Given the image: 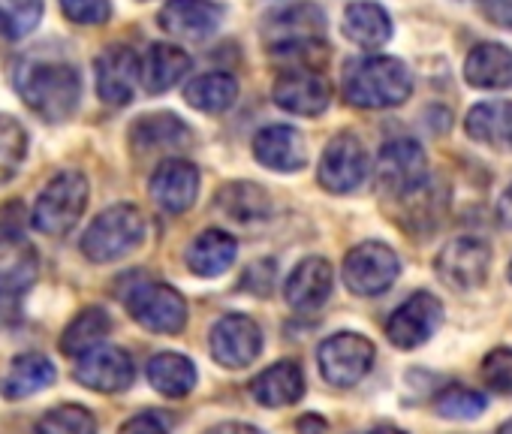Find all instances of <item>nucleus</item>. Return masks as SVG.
Listing matches in <instances>:
<instances>
[{"label":"nucleus","instance_id":"obj_1","mask_svg":"<svg viewBox=\"0 0 512 434\" xmlns=\"http://www.w3.org/2000/svg\"><path fill=\"white\" fill-rule=\"evenodd\" d=\"M13 85L25 106L49 124L73 118L82 100V73L61 55H25L13 70Z\"/></svg>","mask_w":512,"mask_h":434},{"label":"nucleus","instance_id":"obj_2","mask_svg":"<svg viewBox=\"0 0 512 434\" xmlns=\"http://www.w3.org/2000/svg\"><path fill=\"white\" fill-rule=\"evenodd\" d=\"M341 91L356 109H395L413 94V73L389 55L356 58L344 67Z\"/></svg>","mask_w":512,"mask_h":434},{"label":"nucleus","instance_id":"obj_3","mask_svg":"<svg viewBox=\"0 0 512 434\" xmlns=\"http://www.w3.org/2000/svg\"><path fill=\"white\" fill-rule=\"evenodd\" d=\"M145 239V217L136 205L118 202L100 211L82 236V254L91 263H115L133 254Z\"/></svg>","mask_w":512,"mask_h":434},{"label":"nucleus","instance_id":"obj_4","mask_svg":"<svg viewBox=\"0 0 512 434\" xmlns=\"http://www.w3.org/2000/svg\"><path fill=\"white\" fill-rule=\"evenodd\" d=\"M326 13L311 0L278 7L263 22V46L272 55H305L326 49Z\"/></svg>","mask_w":512,"mask_h":434},{"label":"nucleus","instance_id":"obj_5","mask_svg":"<svg viewBox=\"0 0 512 434\" xmlns=\"http://www.w3.org/2000/svg\"><path fill=\"white\" fill-rule=\"evenodd\" d=\"M88 199H91L88 178L79 169H64L37 196L34 211H31V224L43 236H55V239L67 236L82 221Z\"/></svg>","mask_w":512,"mask_h":434},{"label":"nucleus","instance_id":"obj_6","mask_svg":"<svg viewBox=\"0 0 512 434\" xmlns=\"http://www.w3.org/2000/svg\"><path fill=\"white\" fill-rule=\"evenodd\" d=\"M374 175L380 193L407 199L428 184V154L413 139H392L380 148Z\"/></svg>","mask_w":512,"mask_h":434},{"label":"nucleus","instance_id":"obj_7","mask_svg":"<svg viewBox=\"0 0 512 434\" xmlns=\"http://www.w3.org/2000/svg\"><path fill=\"white\" fill-rule=\"evenodd\" d=\"M341 275H344V284H347L350 293H356V296H380L398 281L401 260L383 242H362L344 257Z\"/></svg>","mask_w":512,"mask_h":434},{"label":"nucleus","instance_id":"obj_8","mask_svg":"<svg viewBox=\"0 0 512 434\" xmlns=\"http://www.w3.org/2000/svg\"><path fill=\"white\" fill-rule=\"evenodd\" d=\"M130 317L157 335H178L187 326V302L169 284H142L127 296Z\"/></svg>","mask_w":512,"mask_h":434},{"label":"nucleus","instance_id":"obj_9","mask_svg":"<svg viewBox=\"0 0 512 434\" xmlns=\"http://www.w3.org/2000/svg\"><path fill=\"white\" fill-rule=\"evenodd\" d=\"M374 344L359 332H338L326 338L317 350L320 374L332 386H356L374 365Z\"/></svg>","mask_w":512,"mask_h":434},{"label":"nucleus","instance_id":"obj_10","mask_svg":"<svg viewBox=\"0 0 512 434\" xmlns=\"http://www.w3.org/2000/svg\"><path fill=\"white\" fill-rule=\"evenodd\" d=\"M488 266H491V248L473 236H461V239L443 245L434 260L437 278L446 287L461 290V293L479 290L488 278Z\"/></svg>","mask_w":512,"mask_h":434},{"label":"nucleus","instance_id":"obj_11","mask_svg":"<svg viewBox=\"0 0 512 434\" xmlns=\"http://www.w3.org/2000/svg\"><path fill=\"white\" fill-rule=\"evenodd\" d=\"M368 175V151L353 133L335 136L317 166V181L329 193H353Z\"/></svg>","mask_w":512,"mask_h":434},{"label":"nucleus","instance_id":"obj_12","mask_svg":"<svg viewBox=\"0 0 512 434\" xmlns=\"http://www.w3.org/2000/svg\"><path fill=\"white\" fill-rule=\"evenodd\" d=\"M208 347L223 368H244L263 353V329L244 314H226L211 326Z\"/></svg>","mask_w":512,"mask_h":434},{"label":"nucleus","instance_id":"obj_13","mask_svg":"<svg viewBox=\"0 0 512 434\" xmlns=\"http://www.w3.org/2000/svg\"><path fill=\"white\" fill-rule=\"evenodd\" d=\"M443 323V305L431 293H413L386 323V335L398 350L422 347Z\"/></svg>","mask_w":512,"mask_h":434},{"label":"nucleus","instance_id":"obj_14","mask_svg":"<svg viewBox=\"0 0 512 434\" xmlns=\"http://www.w3.org/2000/svg\"><path fill=\"white\" fill-rule=\"evenodd\" d=\"M272 100L278 109L302 118H317L332 103V85L317 70H287L275 79Z\"/></svg>","mask_w":512,"mask_h":434},{"label":"nucleus","instance_id":"obj_15","mask_svg":"<svg viewBox=\"0 0 512 434\" xmlns=\"http://www.w3.org/2000/svg\"><path fill=\"white\" fill-rule=\"evenodd\" d=\"M193 130L172 112H154L145 118H136L130 127V148L139 157H157L163 154L166 160L178 151L193 148Z\"/></svg>","mask_w":512,"mask_h":434},{"label":"nucleus","instance_id":"obj_16","mask_svg":"<svg viewBox=\"0 0 512 434\" xmlns=\"http://www.w3.org/2000/svg\"><path fill=\"white\" fill-rule=\"evenodd\" d=\"M73 377L82 386L94 389V392H121V389H127L133 383L136 365H133V359H130V353L124 347L100 344L97 350L76 359Z\"/></svg>","mask_w":512,"mask_h":434},{"label":"nucleus","instance_id":"obj_17","mask_svg":"<svg viewBox=\"0 0 512 434\" xmlns=\"http://www.w3.org/2000/svg\"><path fill=\"white\" fill-rule=\"evenodd\" d=\"M151 199L166 211V214H184L199 193V169L190 160L169 157L163 160L148 181Z\"/></svg>","mask_w":512,"mask_h":434},{"label":"nucleus","instance_id":"obj_18","mask_svg":"<svg viewBox=\"0 0 512 434\" xmlns=\"http://www.w3.org/2000/svg\"><path fill=\"white\" fill-rule=\"evenodd\" d=\"M160 28L169 37L178 40H208L211 34L220 31L223 22V7L211 4V0H169L157 16Z\"/></svg>","mask_w":512,"mask_h":434},{"label":"nucleus","instance_id":"obj_19","mask_svg":"<svg viewBox=\"0 0 512 434\" xmlns=\"http://www.w3.org/2000/svg\"><path fill=\"white\" fill-rule=\"evenodd\" d=\"M97 94L109 106H127L139 82V55L130 46H109L97 61Z\"/></svg>","mask_w":512,"mask_h":434},{"label":"nucleus","instance_id":"obj_20","mask_svg":"<svg viewBox=\"0 0 512 434\" xmlns=\"http://www.w3.org/2000/svg\"><path fill=\"white\" fill-rule=\"evenodd\" d=\"M253 157L275 172H299L308 163V145L296 127L272 124L253 136Z\"/></svg>","mask_w":512,"mask_h":434},{"label":"nucleus","instance_id":"obj_21","mask_svg":"<svg viewBox=\"0 0 512 434\" xmlns=\"http://www.w3.org/2000/svg\"><path fill=\"white\" fill-rule=\"evenodd\" d=\"M332 287H335V269L326 257H308L302 260L293 275L287 278V305L293 311H302V314H311L317 308L326 305V299L332 296Z\"/></svg>","mask_w":512,"mask_h":434},{"label":"nucleus","instance_id":"obj_22","mask_svg":"<svg viewBox=\"0 0 512 434\" xmlns=\"http://www.w3.org/2000/svg\"><path fill=\"white\" fill-rule=\"evenodd\" d=\"M250 395L263 407H290L305 395V371L293 359H281L250 380Z\"/></svg>","mask_w":512,"mask_h":434},{"label":"nucleus","instance_id":"obj_23","mask_svg":"<svg viewBox=\"0 0 512 434\" xmlns=\"http://www.w3.org/2000/svg\"><path fill=\"white\" fill-rule=\"evenodd\" d=\"M464 130L491 151H512V100H485L467 112Z\"/></svg>","mask_w":512,"mask_h":434},{"label":"nucleus","instance_id":"obj_24","mask_svg":"<svg viewBox=\"0 0 512 434\" xmlns=\"http://www.w3.org/2000/svg\"><path fill=\"white\" fill-rule=\"evenodd\" d=\"M464 79L479 91L512 88V49L500 43H479L464 58Z\"/></svg>","mask_w":512,"mask_h":434},{"label":"nucleus","instance_id":"obj_25","mask_svg":"<svg viewBox=\"0 0 512 434\" xmlns=\"http://www.w3.org/2000/svg\"><path fill=\"white\" fill-rule=\"evenodd\" d=\"M214 208L232 224H260V221H269L272 199L253 181H229L217 190Z\"/></svg>","mask_w":512,"mask_h":434},{"label":"nucleus","instance_id":"obj_26","mask_svg":"<svg viewBox=\"0 0 512 434\" xmlns=\"http://www.w3.org/2000/svg\"><path fill=\"white\" fill-rule=\"evenodd\" d=\"M341 31L359 49H383L392 40V16L374 0H356L344 10Z\"/></svg>","mask_w":512,"mask_h":434},{"label":"nucleus","instance_id":"obj_27","mask_svg":"<svg viewBox=\"0 0 512 434\" xmlns=\"http://www.w3.org/2000/svg\"><path fill=\"white\" fill-rule=\"evenodd\" d=\"M190 55L169 43H154L148 55L139 61V82L148 94H163L175 88L184 73H190Z\"/></svg>","mask_w":512,"mask_h":434},{"label":"nucleus","instance_id":"obj_28","mask_svg":"<svg viewBox=\"0 0 512 434\" xmlns=\"http://www.w3.org/2000/svg\"><path fill=\"white\" fill-rule=\"evenodd\" d=\"M55 383V365L43 353H22L10 362L7 374L0 377V395L10 401H22L28 395L43 392Z\"/></svg>","mask_w":512,"mask_h":434},{"label":"nucleus","instance_id":"obj_29","mask_svg":"<svg viewBox=\"0 0 512 434\" xmlns=\"http://www.w3.org/2000/svg\"><path fill=\"white\" fill-rule=\"evenodd\" d=\"M235 257H238V242L229 233H223V230H205V233H199L187 245V251H184V260H187L190 272L199 275V278H217V275H223L235 263Z\"/></svg>","mask_w":512,"mask_h":434},{"label":"nucleus","instance_id":"obj_30","mask_svg":"<svg viewBox=\"0 0 512 434\" xmlns=\"http://www.w3.org/2000/svg\"><path fill=\"white\" fill-rule=\"evenodd\" d=\"M145 374L148 383L166 398H184L196 386V365L184 353H172V350L151 356Z\"/></svg>","mask_w":512,"mask_h":434},{"label":"nucleus","instance_id":"obj_31","mask_svg":"<svg viewBox=\"0 0 512 434\" xmlns=\"http://www.w3.org/2000/svg\"><path fill=\"white\" fill-rule=\"evenodd\" d=\"M37 278L34 251L10 263V269L0 272V329H10L22 320V299Z\"/></svg>","mask_w":512,"mask_h":434},{"label":"nucleus","instance_id":"obj_32","mask_svg":"<svg viewBox=\"0 0 512 434\" xmlns=\"http://www.w3.org/2000/svg\"><path fill=\"white\" fill-rule=\"evenodd\" d=\"M109 332H112L109 314L103 308H85L64 329V335H61V353L70 356V359H82L85 353L97 350L106 341Z\"/></svg>","mask_w":512,"mask_h":434},{"label":"nucleus","instance_id":"obj_33","mask_svg":"<svg viewBox=\"0 0 512 434\" xmlns=\"http://www.w3.org/2000/svg\"><path fill=\"white\" fill-rule=\"evenodd\" d=\"M184 100L205 115H220L238 100V82L229 73H202L184 88Z\"/></svg>","mask_w":512,"mask_h":434},{"label":"nucleus","instance_id":"obj_34","mask_svg":"<svg viewBox=\"0 0 512 434\" xmlns=\"http://www.w3.org/2000/svg\"><path fill=\"white\" fill-rule=\"evenodd\" d=\"M34 434H97V419L82 404H61L37 419Z\"/></svg>","mask_w":512,"mask_h":434},{"label":"nucleus","instance_id":"obj_35","mask_svg":"<svg viewBox=\"0 0 512 434\" xmlns=\"http://www.w3.org/2000/svg\"><path fill=\"white\" fill-rule=\"evenodd\" d=\"M43 0H0V34L7 40H25L43 19Z\"/></svg>","mask_w":512,"mask_h":434},{"label":"nucleus","instance_id":"obj_36","mask_svg":"<svg viewBox=\"0 0 512 434\" xmlns=\"http://www.w3.org/2000/svg\"><path fill=\"white\" fill-rule=\"evenodd\" d=\"M25 157H28L25 127L10 115H0V184H7L19 172Z\"/></svg>","mask_w":512,"mask_h":434},{"label":"nucleus","instance_id":"obj_37","mask_svg":"<svg viewBox=\"0 0 512 434\" xmlns=\"http://www.w3.org/2000/svg\"><path fill=\"white\" fill-rule=\"evenodd\" d=\"M488 407V398L479 389L470 386H446L437 398H434V410L443 419H476L482 410Z\"/></svg>","mask_w":512,"mask_h":434},{"label":"nucleus","instance_id":"obj_38","mask_svg":"<svg viewBox=\"0 0 512 434\" xmlns=\"http://www.w3.org/2000/svg\"><path fill=\"white\" fill-rule=\"evenodd\" d=\"M64 16L73 25H85V28H100L112 19V4L109 0H58Z\"/></svg>","mask_w":512,"mask_h":434},{"label":"nucleus","instance_id":"obj_39","mask_svg":"<svg viewBox=\"0 0 512 434\" xmlns=\"http://www.w3.org/2000/svg\"><path fill=\"white\" fill-rule=\"evenodd\" d=\"M482 380L494 392L512 395V350L509 347H497L482 359Z\"/></svg>","mask_w":512,"mask_h":434},{"label":"nucleus","instance_id":"obj_40","mask_svg":"<svg viewBox=\"0 0 512 434\" xmlns=\"http://www.w3.org/2000/svg\"><path fill=\"white\" fill-rule=\"evenodd\" d=\"M25 224H28V211L22 208V202H10L0 208V248H22Z\"/></svg>","mask_w":512,"mask_h":434},{"label":"nucleus","instance_id":"obj_41","mask_svg":"<svg viewBox=\"0 0 512 434\" xmlns=\"http://www.w3.org/2000/svg\"><path fill=\"white\" fill-rule=\"evenodd\" d=\"M476 7L491 25L512 31V0H476Z\"/></svg>","mask_w":512,"mask_h":434},{"label":"nucleus","instance_id":"obj_42","mask_svg":"<svg viewBox=\"0 0 512 434\" xmlns=\"http://www.w3.org/2000/svg\"><path fill=\"white\" fill-rule=\"evenodd\" d=\"M121 434H169V428L157 413H139L121 428Z\"/></svg>","mask_w":512,"mask_h":434},{"label":"nucleus","instance_id":"obj_43","mask_svg":"<svg viewBox=\"0 0 512 434\" xmlns=\"http://www.w3.org/2000/svg\"><path fill=\"white\" fill-rule=\"evenodd\" d=\"M497 221H500V227L512 230V184L497 199Z\"/></svg>","mask_w":512,"mask_h":434},{"label":"nucleus","instance_id":"obj_44","mask_svg":"<svg viewBox=\"0 0 512 434\" xmlns=\"http://www.w3.org/2000/svg\"><path fill=\"white\" fill-rule=\"evenodd\" d=\"M208 434H266V431H260L256 425H247V422H223V425L211 428Z\"/></svg>","mask_w":512,"mask_h":434},{"label":"nucleus","instance_id":"obj_45","mask_svg":"<svg viewBox=\"0 0 512 434\" xmlns=\"http://www.w3.org/2000/svg\"><path fill=\"white\" fill-rule=\"evenodd\" d=\"M299 434H326V422L320 416H302L299 419Z\"/></svg>","mask_w":512,"mask_h":434},{"label":"nucleus","instance_id":"obj_46","mask_svg":"<svg viewBox=\"0 0 512 434\" xmlns=\"http://www.w3.org/2000/svg\"><path fill=\"white\" fill-rule=\"evenodd\" d=\"M371 434H404V431H398V428H374Z\"/></svg>","mask_w":512,"mask_h":434},{"label":"nucleus","instance_id":"obj_47","mask_svg":"<svg viewBox=\"0 0 512 434\" xmlns=\"http://www.w3.org/2000/svg\"><path fill=\"white\" fill-rule=\"evenodd\" d=\"M497 434H512V419H509V422H503V425L497 428Z\"/></svg>","mask_w":512,"mask_h":434},{"label":"nucleus","instance_id":"obj_48","mask_svg":"<svg viewBox=\"0 0 512 434\" xmlns=\"http://www.w3.org/2000/svg\"><path fill=\"white\" fill-rule=\"evenodd\" d=\"M509 281H512V263H509Z\"/></svg>","mask_w":512,"mask_h":434}]
</instances>
